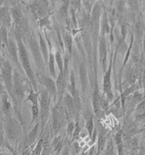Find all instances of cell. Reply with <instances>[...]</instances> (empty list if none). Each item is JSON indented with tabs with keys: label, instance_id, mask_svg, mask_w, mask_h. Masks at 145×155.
Masks as SVG:
<instances>
[{
	"label": "cell",
	"instance_id": "6da1fadb",
	"mask_svg": "<svg viewBox=\"0 0 145 155\" xmlns=\"http://www.w3.org/2000/svg\"><path fill=\"white\" fill-rule=\"evenodd\" d=\"M4 128L7 144L12 147H17L22 135V123L13 118L12 115H9L6 116Z\"/></svg>",
	"mask_w": 145,
	"mask_h": 155
},
{
	"label": "cell",
	"instance_id": "7a4b0ae2",
	"mask_svg": "<svg viewBox=\"0 0 145 155\" xmlns=\"http://www.w3.org/2000/svg\"><path fill=\"white\" fill-rule=\"evenodd\" d=\"M17 38V44H18V49H19V63H20L22 68L24 69L26 76L29 78L32 85H33L34 90L38 92V86H37V80L35 78L34 71L33 70V67L31 65V62L29 59V55L26 45H24L23 40L19 38Z\"/></svg>",
	"mask_w": 145,
	"mask_h": 155
},
{
	"label": "cell",
	"instance_id": "3957f363",
	"mask_svg": "<svg viewBox=\"0 0 145 155\" xmlns=\"http://www.w3.org/2000/svg\"><path fill=\"white\" fill-rule=\"evenodd\" d=\"M51 102H52V98L49 95L46 89L40 91L39 97V104H40V121L41 132L44 131L45 126L50 117Z\"/></svg>",
	"mask_w": 145,
	"mask_h": 155
},
{
	"label": "cell",
	"instance_id": "277c9868",
	"mask_svg": "<svg viewBox=\"0 0 145 155\" xmlns=\"http://www.w3.org/2000/svg\"><path fill=\"white\" fill-rule=\"evenodd\" d=\"M26 38H27L28 46L30 48L33 58L34 59L35 64H37V67L40 70L43 71L44 70V66H45V61H44V58L42 56L40 48L39 41L37 40L36 37L33 34H31Z\"/></svg>",
	"mask_w": 145,
	"mask_h": 155
},
{
	"label": "cell",
	"instance_id": "5b68a950",
	"mask_svg": "<svg viewBox=\"0 0 145 155\" xmlns=\"http://www.w3.org/2000/svg\"><path fill=\"white\" fill-rule=\"evenodd\" d=\"M0 72L3 78L4 84H5L7 92L12 99L13 98V69H12V64L9 62V60L5 59Z\"/></svg>",
	"mask_w": 145,
	"mask_h": 155
},
{
	"label": "cell",
	"instance_id": "8992f818",
	"mask_svg": "<svg viewBox=\"0 0 145 155\" xmlns=\"http://www.w3.org/2000/svg\"><path fill=\"white\" fill-rule=\"evenodd\" d=\"M26 97V89L22 78L17 71H13V101L15 106H19Z\"/></svg>",
	"mask_w": 145,
	"mask_h": 155
},
{
	"label": "cell",
	"instance_id": "52a82bcc",
	"mask_svg": "<svg viewBox=\"0 0 145 155\" xmlns=\"http://www.w3.org/2000/svg\"><path fill=\"white\" fill-rule=\"evenodd\" d=\"M66 119L63 117L60 113L56 110L54 107L52 108V123H51V137H55L60 133L62 129L64 121H66Z\"/></svg>",
	"mask_w": 145,
	"mask_h": 155
},
{
	"label": "cell",
	"instance_id": "ba28073f",
	"mask_svg": "<svg viewBox=\"0 0 145 155\" xmlns=\"http://www.w3.org/2000/svg\"><path fill=\"white\" fill-rule=\"evenodd\" d=\"M36 80L40 84H41L42 85L45 86L46 90L47 91L49 95L51 96L52 99L55 100L56 98H57V86H56L55 80L53 78L41 75V74L38 75V78H36Z\"/></svg>",
	"mask_w": 145,
	"mask_h": 155
},
{
	"label": "cell",
	"instance_id": "9c48e42d",
	"mask_svg": "<svg viewBox=\"0 0 145 155\" xmlns=\"http://www.w3.org/2000/svg\"><path fill=\"white\" fill-rule=\"evenodd\" d=\"M39 97H40V92H34L31 91V92L28 94L27 100L32 103L31 106V112H32V122L31 126L33 124L38 123L37 120L40 119V104H39Z\"/></svg>",
	"mask_w": 145,
	"mask_h": 155
},
{
	"label": "cell",
	"instance_id": "30bf717a",
	"mask_svg": "<svg viewBox=\"0 0 145 155\" xmlns=\"http://www.w3.org/2000/svg\"><path fill=\"white\" fill-rule=\"evenodd\" d=\"M102 5H100L99 2H96L91 11V17H90V25H91V28L93 30L94 33L97 34L100 29V18L102 16Z\"/></svg>",
	"mask_w": 145,
	"mask_h": 155
},
{
	"label": "cell",
	"instance_id": "8fae6325",
	"mask_svg": "<svg viewBox=\"0 0 145 155\" xmlns=\"http://www.w3.org/2000/svg\"><path fill=\"white\" fill-rule=\"evenodd\" d=\"M47 1H34L30 5V10L37 18L42 19L47 16Z\"/></svg>",
	"mask_w": 145,
	"mask_h": 155
},
{
	"label": "cell",
	"instance_id": "7c38bea8",
	"mask_svg": "<svg viewBox=\"0 0 145 155\" xmlns=\"http://www.w3.org/2000/svg\"><path fill=\"white\" fill-rule=\"evenodd\" d=\"M63 103L65 105L67 113L68 115L69 120H78L79 117L77 116L75 111V106H74V98L71 95L70 92H65L62 97Z\"/></svg>",
	"mask_w": 145,
	"mask_h": 155
},
{
	"label": "cell",
	"instance_id": "4fadbf2b",
	"mask_svg": "<svg viewBox=\"0 0 145 155\" xmlns=\"http://www.w3.org/2000/svg\"><path fill=\"white\" fill-rule=\"evenodd\" d=\"M7 52L9 56L11 57L12 62L16 65H19V49H18V44L16 39L12 34H9L8 39V45H7Z\"/></svg>",
	"mask_w": 145,
	"mask_h": 155
},
{
	"label": "cell",
	"instance_id": "5bb4252c",
	"mask_svg": "<svg viewBox=\"0 0 145 155\" xmlns=\"http://www.w3.org/2000/svg\"><path fill=\"white\" fill-rule=\"evenodd\" d=\"M111 68H112V64H109V67L108 71L105 72V75L103 78V92L104 95L108 100L113 99V92H112V84H111Z\"/></svg>",
	"mask_w": 145,
	"mask_h": 155
},
{
	"label": "cell",
	"instance_id": "9a60e30c",
	"mask_svg": "<svg viewBox=\"0 0 145 155\" xmlns=\"http://www.w3.org/2000/svg\"><path fill=\"white\" fill-rule=\"evenodd\" d=\"M12 23L11 11L5 6L0 8V25H5L6 28H11L12 26Z\"/></svg>",
	"mask_w": 145,
	"mask_h": 155
},
{
	"label": "cell",
	"instance_id": "2e32d148",
	"mask_svg": "<svg viewBox=\"0 0 145 155\" xmlns=\"http://www.w3.org/2000/svg\"><path fill=\"white\" fill-rule=\"evenodd\" d=\"M40 127V123H36L34 125L33 128L26 135L25 138V142H24V147L25 148H27L31 145H33L37 140L38 136H39V130Z\"/></svg>",
	"mask_w": 145,
	"mask_h": 155
},
{
	"label": "cell",
	"instance_id": "e0dca14e",
	"mask_svg": "<svg viewBox=\"0 0 145 155\" xmlns=\"http://www.w3.org/2000/svg\"><path fill=\"white\" fill-rule=\"evenodd\" d=\"M1 99H2V104L1 107L5 116L11 115L10 113L12 111V99L8 94V92H5L3 94H1Z\"/></svg>",
	"mask_w": 145,
	"mask_h": 155
},
{
	"label": "cell",
	"instance_id": "ac0fdd59",
	"mask_svg": "<svg viewBox=\"0 0 145 155\" xmlns=\"http://www.w3.org/2000/svg\"><path fill=\"white\" fill-rule=\"evenodd\" d=\"M107 54H108V45L106 38L102 36L100 43H99V56H100V62L102 64L103 69L106 68V60H107Z\"/></svg>",
	"mask_w": 145,
	"mask_h": 155
},
{
	"label": "cell",
	"instance_id": "d6986e66",
	"mask_svg": "<svg viewBox=\"0 0 145 155\" xmlns=\"http://www.w3.org/2000/svg\"><path fill=\"white\" fill-rule=\"evenodd\" d=\"M144 21H143V18L140 15V17H138L137 20L135 24V29H134V32H135L136 39L137 43L143 41V36L144 34Z\"/></svg>",
	"mask_w": 145,
	"mask_h": 155
},
{
	"label": "cell",
	"instance_id": "ffe728a7",
	"mask_svg": "<svg viewBox=\"0 0 145 155\" xmlns=\"http://www.w3.org/2000/svg\"><path fill=\"white\" fill-rule=\"evenodd\" d=\"M39 45H40V48L41 51L42 56L44 58L45 64H47L49 58V54H50V50H49V45L47 44V41L46 40V38H44V37L41 35V33H39Z\"/></svg>",
	"mask_w": 145,
	"mask_h": 155
},
{
	"label": "cell",
	"instance_id": "44dd1931",
	"mask_svg": "<svg viewBox=\"0 0 145 155\" xmlns=\"http://www.w3.org/2000/svg\"><path fill=\"white\" fill-rule=\"evenodd\" d=\"M101 98H102V96L100 95L98 86L95 85L94 94H93V110H94V113H95L97 118H100V113L102 112V109H101Z\"/></svg>",
	"mask_w": 145,
	"mask_h": 155
},
{
	"label": "cell",
	"instance_id": "7402d4cb",
	"mask_svg": "<svg viewBox=\"0 0 145 155\" xmlns=\"http://www.w3.org/2000/svg\"><path fill=\"white\" fill-rule=\"evenodd\" d=\"M62 41L63 45L65 46V48L68 51V54L70 56H72L73 53V45H74V39H73V35L70 33L69 31H66L62 33Z\"/></svg>",
	"mask_w": 145,
	"mask_h": 155
},
{
	"label": "cell",
	"instance_id": "603a6c76",
	"mask_svg": "<svg viewBox=\"0 0 145 155\" xmlns=\"http://www.w3.org/2000/svg\"><path fill=\"white\" fill-rule=\"evenodd\" d=\"M41 134L43 136V150L40 155H52L53 147L50 142L51 133H46L45 134H43V132H41Z\"/></svg>",
	"mask_w": 145,
	"mask_h": 155
},
{
	"label": "cell",
	"instance_id": "cb8c5ba5",
	"mask_svg": "<svg viewBox=\"0 0 145 155\" xmlns=\"http://www.w3.org/2000/svg\"><path fill=\"white\" fill-rule=\"evenodd\" d=\"M69 6H70V1H65L61 4V5L60 6L58 14L60 19L63 22L67 23L68 22V16H69Z\"/></svg>",
	"mask_w": 145,
	"mask_h": 155
},
{
	"label": "cell",
	"instance_id": "d4e9b609",
	"mask_svg": "<svg viewBox=\"0 0 145 155\" xmlns=\"http://www.w3.org/2000/svg\"><path fill=\"white\" fill-rule=\"evenodd\" d=\"M10 11H11V14H12L13 23H21V22L25 21L24 14H23L22 10H21L19 6L14 5V6L11 8Z\"/></svg>",
	"mask_w": 145,
	"mask_h": 155
},
{
	"label": "cell",
	"instance_id": "484cf974",
	"mask_svg": "<svg viewBox=\"0 0 145 155\" xmlns=\"http://www.w3.org/2000/svg\"><path fill=\"white\" fill-rule=\"evenodd\" d=\"M51 145H52V147H53V153L59 154L62 151L63 148L62 137L60 135H57L55 137H54Z\"/></svg>",
	"mask_w": 145,
	"mask_h": 155
},
{
	"label": "cell",
	"instance_id": "4316f807",
	"mask_svg": "<svg viewBox=\"0 0 145 155\" xmlns=\"http://www.w3.org/2000/svg\"><path fill=\"white\" fill-rule=\"evenodd\" d=\"M55 58L54 54L50 51L49 54L48 62H47V67H48V71L50 74V77L53 78H57V72H56V66H55Z\"/></svg>",
	"mask_w": 145,
	"mask_h": 155
},
{
	"label": "cell",
	"instance_id": "83f0119b",
	"mask_svg": "<svg viewBox=\"0 0 145 155\" xmlns=\"http://www.w3.org/2000/svg\"><path fill=\"white\" fill-rule=\"evenodd\" d=\"M116 143L117 146L118 154L124 155L123 147H124V141H123V133L122 130H120L116 135Z\"/></svg>",
	"mask_w": 145,
	"mask_h": 155
},
{
	"label": "cell",
	"instance_id": "f1b7e54d",
	"mask_svg": "<svg viewBox=\"0 0 145 155\" xmlns=\"http://www.w3.org/2000/svg\"><path fill=\"white\" fill-rule=\"evenodd\" d=\"M85 127H86V130L88 131V134L89 136L90 139L93 138V133L95 131V126H94V117L92 114H90L88 116L85 117Z\"/></svg>",
	"mask_w": 145,
	"mask_h": 155
},
{
	"label": "cell",
	"instance_id": "f546056e",
	"mask_svg": "<svg viewBox=\"0 0 145 155\" xmlns=\"http://www.w3.org/2000/svg\"><path fill=\"white\" fill-rule=\"evenodd\" d=\"M143 98H144V94H143V92L136 91V92H134V94H133V96H132L131 98V100H130L129 105H130L131 107H135V106H137L141 101L143 100Z\"/></svg>",
	"mask_w": 145,
	"mask_h": 155
},
{
	"label": "cell",
	"instance_id": "4dcf8cb0",
	"mask_svg": "<svg viewBox=\"0 0 145 155\" xmlns=\"http://www.w3.org/2000/svg\"><path fill=\"white\" fill-rule=\"evenodd\" d=\"M106 141H107V137L104 132H101L98 136V151H97V155H100V153H102L105 148L106 146Z\"/></svg>",
	"mask_w": 145,
	"mask_h": 155
},
{
	"label": "cell",
	"instance_id": "1f68e13d",
	"mask_svg": "<svg viewBox=\"0 0 145 155\" xmlns=\"http://www.w3.org/2000/svg\"><path fill=\"white\" fill-rule=\"evenodd\" d=\"M0 39L3 43L4 46L7 49V45H8V39H9V32L8 30L5 25H1L0 26Z\"/></svg>",
	"mask_w": 145,
	"mask_h": 155
},
{
	"label": "cell",
	"instance_id": "d6a6232c",
	"mask_svg": "<svg viewBox=\"0 0 145 155\" xmlns=\"http://www.w3.org/2000/svg\"><path fill=\"white\" fill-rule=\"evenodd\" d=\"M73 98H74V106H75V111L77 116L79 117L80 116V113L81 112V109H82V102H81V99L80 97V94L79 92H77L74 93V95H72Z\"/></svg>",
	"mask_w": 145,
	"mask_h": 155
},
{
	"label": "cell",
	"instance_id": "836d02e7",
	"mask_svg": "<svg viewBox=\"0 0 145 155\" xmlns=\"http://www.w3.org/2000/svg\"><path fill=\"white\" fill-rule=\"evenodd\" d=\"M102 36L104 35H109V31H110V28H109V19L107 18V15L106 13H104L103 17H102Z\"/></svg>",
	"mask_w": 145,
	"mask_h": 155
},
{
	"label": "cell",
	"instance_id": "e575fe53",
	"mask_svg": "<svg viewBox=\"0 0 145 155\" xmlns=\"http://www.w3.org/2000/svg\"><path fill=\"white\" fill-rule=\"evenodd\" d=\"M69 91L71 95H74L78 92L76 89V80L74 71H70L69 73Z\"/></svg>",
	"mask_w": 145,
	"mask_h": 155
},
{
	"label": "cell",
	"instance_id": "d590c367",
	"mask_svg": "<svg viewBox=\"0 0 145 155\" xmlns=\"http://www.w3.org/2000/svg\"><path fill=\"white\" fill-rule=\"evenodd\" d=\"M54 58H55V63L57 64V67L59 68V72L63 71L64 68V59H63L61 52L60 51H56L54 53Z\"/></svg>",
	"mask_w": 145,
	"mask_h": 155
},
{
	"label": "cell",
	"instance_id": "8d00e7d4",
	"mask_svg": "<svg viewBox=\"0 0 145 155\" xmlns=\"http://www.w3.org/2000/svg\"><path fill=\"white\" fill-rule=\"evenodd\" d=\"M42 150H43V136H42L41 134L31 155H40L42 153Z\"/></svg>",
	"mask_w": 145,
	"mask_h": 155
},
{
	"label": "cell",
	"instance_id": "74e56055",
	"mask_svg": "<svg viewBox=\"0 0 145 155\" xmlns=\"http://www.w3.org/2000/svg\"><path fill=\"white\" fill-rule=\"evenodd\" d=\"M76 124H75V128H74V131L73 133V136H72V140H75L77 139L80 138V134L81 132V123L79 120H75Z\"/></svg>",
	"mask_w": 145,
	"mask_h": 155
},
{
	"label": "cell",
	"instance_id": "f35d334b",
	"mask_svg": "<svg viewBox=\"0 0 145 155\" xmlns=\"http://www.w3.org/2000/svg\"><path fill=\"white\" fill-rule=\"evenodd\" d=\"M139 88H140V85H138L137 84H134V85H131L128 89L125 90V92L123 93V98L124 97H127L129 95H130L131 93H134L135 92L138 91Z\"/></svg>",
	"mask_w": 145,
	"mask_h": 155
},
{
	"label": "cell",
	"instance_id": "ab89813d",
	"mask_svg": "<svg viewBox=\"0 0 145 155\" xmlns=\"http://www.w3.org/2000/svg\"><path fill=\"white\" fill-rule=\"evenodd\" d=\"M75 124L76 121L74 122V120H69V121H67V137L72 138L73 133H74V128H75Z\"/></svg>",
	"mask_w": 145,
	"mask_h": 155
},
{
	"label": "cell",
	"instance_id": "60d3db41",
	"mask_svg": "<svg viewBox=\"0 0 145 155\" xmlns=\"http://www.w3.org/2000/svg\"><path fill=\"white\" fill-rule=\"evenodd\" d=\"M135 111L137 113L138 115H143L145 114V99H143V101H141L140 103H139L138 105L136 106V109H135Z\"/></svg>",
	"mask_w": 145,
	"mask_h": 155
},
{
	"label": "cell",
	"instance_id": "b9f144b4",
	"mask_svg": "<svg viewBox=\"0 0 145 155\" xmlns=\"http://www.w3.org/2000/svg\"><path fill=\"white\" fill-rule=\"evenodd\" d=\"M131 58L134 63H137V62H138L139 58H140V52H139L138 45L136 46V48H135V49L133 50L131 54Z\"/></svg>",
	"mask_w": 145,
	"mask_h": 155
},
{
	"label": "cell",
	"instance_id": "7bdbcfd3",
	"mask_svg": "<svg viewBox=\"0 0 145 155\" xmlns=\"http://www.w3.org/2000/svg\"><path fill=\"white\" fill-rule=\"evenodd\" d=\"M50 25V21H49V18L47 16L46 18H42L40 20V26L41 29H47V27H49Z\"/></svg>",
	"mask_w": 145,
	"mask_h": 155
},
{
	"label": "cell",
	"instance_id": "ee69618b",
	"mask_svg": "<svg viewBox=\"0 0 145 155\" xmlns=\"http://www.w3.org/2000/svg\"><path fill=\"white\" fill-rule=\"evenodd\" d=\"M109 108V100L104 96H102L101 98V109L102 111H106Z\"/></svg>",
	"mask_w": 145,
	"mask_h": 155
},
{
	"label": "cell",
	"instance_id": "f6af8a7d",
	"mask_svg": "<svg viewBox=\"0 0 145 155\" xmlns=\"http://www.w3.org/2000/svg\"><path fill=\"white\" fill-rule=\"evenodd\" d=\"M129 146H130V148H131L133 151L137 150L139 148V141L137 140V138H133L131 140H130Z\"/></svg>",
	"mask_w": 145,
	"mask_h": 155
},
{
	"label": "cell",
	"instance_id": "bcb514c9",
	"mask_svg": "<svg viewBox=\"0 0 145 155\" xmlns=\"http://www.w3.org/2000/svg\"><path fill=\"white\" fill-rule=\"evenodd\" d=\"M5 144V128L3 124L0 122V146Z\"/></svg>",
	"mask_w": 145,
	"mask_h": 155
},
{
	"label": "cell",
	"instance_id": "7dc6e473",
	"mask_svg": "<svg viewBox=\"0 0 145 155\" xmlns=\"http://www.w3.org/2000/svg\"><path fill=\"white\" fill-rule=\"evenodd\" d=\"M70 5L72 6V9H74L76 12V11L81 8V1H70Z\"/></svg>",
	"mask_w": 145,
	"mask_h": 155
},
{
	"label": "cell",
	"instance_id": "c3c4849f",
	"mask_svg": "<svg viewBox=\"0 0 145 155\" xmlns=\"http://www.w3.org/2000/svg\"><path fill=\"white\" fill-rule=\"evenodd\" d=\"M5 92H7V91L5 89V84H4V80H3V78L1 75V72H0V94H3Z\"/></svg>",
	"mask_w": 145,
	"mask_h": 155
},
{
	"label": "cell",
	"instance_id": "681fc988",
	"mask_svg": "<svg viewBox=\"0 0 145 155\" xmlns=\"http://www.w3.org/2000/svg\"><path fill=\"white\" fill-rule=\"evenodd\" d=\"M128 4L130 7L133 8V10H138V1H129Z\"/></svg>",
	"mask_w": 145,
	"mask_h": 155
},
{
	"label": "cell",
	"instance_id": "f907efd6",
	"mask_svg": "<svg viewBox=\"0 0 145 155\" xmlns=\"http://www.w3.org/2000/svg\"><path fill=\"white\" fill-rule=\"evenodd\" d=\"M7 51V49L4 46V45H3V43L1 41V39H0V52H2V51Z\"/></svg>",
	"mask_w": 145,
	"mask_h": 155
},
{
	"label": "cell",
	"instance_id": "816d5d0a",
	"mask_svg": "<svg viewBox=\"0 0 145 155\" xmlns=\"http://www.w3.org/2000/svg\"><path fill=\"white\" fill-rule=\"evenodd\" d=\"M143 54L145 57V35L143 36Z\"/></svg>",
	"mask_w": 145,
	"mask_h": 155
},
{
	"label": "cell",
	"instance_id": "f5cc1de1",
	"mask_svg": "<svg viewBox=\"0 0 145 155\" xmlns=\"http://www.w3.org/2000/svg\"><path fill=\"white\" fill-rule=\"evenodd\" d=\"M88 155H95V153H94V150H93V149H91V151L89 152Z\"/></svg>",
	"mask_w": 145,
	"mask_h": 155
},
{
	"label": "cell",
	"instance_id": "db71d44e",
	"mask_svg": "<svg viewBox=\"0 0 145 155\" xmlns=\"http://www.w3.org/2000/svg\"><path fill=\"white\" fill-rule=\"evenodd\" d=\"M1 104H2V99H1V96H0V106H1Z\"/></svg>",
	"mask_w": 145,
	"mask_h": 155
},
{
	"label": "cell",
	"instance_id": "11a10c76",
	"mask_svg": "<svg viewBox=\"0 0 145 155\" xmlns=\"http://www.w3.org/2000/svg\"><path fill=\"white\" fill-rule=\"evenodd\" d=\"M52 155H59V154H57V153H53Z\"/></svg>",
	"mask_w": 145,
	"mask_h": 155
},
{
	"label": "cell",
	"instance_id": "9f6ffc18",
	"mask_svg": "<svg viewBox=\"0 0 145 155\" xmlns=\"http://www.w3.org/2000/svg\"><path fill=\"white\" fill-rule=\"evenodd\" d=\"M144 15H145V7H144ZM144 17H145V16H144Z\"/></svg>",
	"mask_w": 145,
	"mask_h": 155
}]
</instances>
